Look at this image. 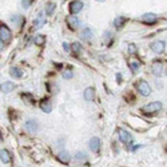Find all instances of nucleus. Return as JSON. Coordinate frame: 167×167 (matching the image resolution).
Returning <instances> with one entry per match:
<instances>
[{
    "label": "nucleus",
    "mask_w": 167,
    "mask_h": 167,
    "mask_svg": "<svg viewBox=\"0 0 167 167\" xmlns=\"http://www.w3.org/2000/svg\"><path fill=\"white\" fill-rule=\"evenodd\" d=\"M118 134H119V135H118V137H119V140L122 142V143L127 144V143H130V142L132 140V138H131V135H130V132H127V131H126V130L120 128Z\"/></svg>",
    "instance_id": "9b49d317"
},
{
    "label": "nucleus",
    "mask_w": 167,
    "mask_h": 167,
    "mask_svg": "<svg viewBox=\"0 0 167 167\" xmlns=\"http://www.w3.org/2000/svg\"><path fill=\"white\" fill-rule=\"evenodd\" d=\"M126 21H127V19H126V17H123V16H118V17H115V20H114V26H115V28L120 30L123 26H124Z\"/></svg>",
    "instance_id": "6ab92c4d"
},
{
    "label": "nucleus",
    "mask_w": 167,
    "mask_h": 167,
    "mask_svg": "<svg viewBox=\"0 0 167 167\" xmlns=\"http://www.w3.org/2000/svg\"><path fill=\"white\" fill-rule=\"evenodd\" d=\"M11 36H12L11 30L8 28L5 24H2V26H0V40H2V43L3 42H4V43L10 42Z\"/></svg>",
    "instance_id": "7ed1b4c3"
},
{
    "label": "nucleus",
    "mask_w": 167,
    "mask_h": 167,
    "mask_svg": "<svg viewBox=\"0 0 167 167\" xmlns=\"http://www.w3.org/2000/svg\"><path fill=\"white\" fill-rule=\"evenodd\" d=\"M130 68H131L132 72H137L138 68H139V63H138V61H135V60H131V61H130Z\"/></svg>",
    "instance_id": "a878e982"
},
{
    "label": "nucleus",
    "mask_w": 167,
    "mask_h": 167,
    "mask_svg": "<svg viewBox=\"0 0 167 167\" xmlns=\"http://www.w3.org/2000/svg\"><path fill=\"white\" fill-rule=\"evenodd\" d=\"M24 127H26V130L30 134H35V132L39 131V124L35 119H28L26 122V124H24Z\"/></svg>",
    "instance_id": "423d86ee"
},
{
    "label": "nucleus",
    "mask_w": 167,
    "mask_h": 167,
    "mask_svg": "<svg viewBox=\"0 0 167 167\" xmlns=\"http://www.w3.org/2000/svg\"><path fill=\"white\" fill-rule=\"evenodd\" d=\"M11 21H12V23L15 24V26L20 27L21 24H23V23H24V21H26V20H24V19H23V17H21V16H17V15H16V16H12Z\"/></svg>",
    "instance_id": "b1692460"
},
{
    "label": "nucleus",
    "mask_w": 167,
    "mask_h": 167,
    "mask_svg": "<svg viewBox=\"0 0 167 167\" xmlns=\"http://www.w3.org/2000/svg\"><path fill=\"white\" fill-rule=\"evenodd\" d=\"M83 10V3L80 2V0H74V2H71L70 4V12L72 15H76L79 14L80 11Z\"/></svg>",
    "instance_id": "6e6552de"
},
{
    "label": "nucleus",
    "mask_w": 167,
    "mask_h": 167,
    "mask_svg": "<svg viewBox=\"0 0 167 167\" xmlns=\"http://www.w3.org/2000/svg\"><path fill=\"white\" fill-rule=\"evenodd\" d=\"M162 108H163L162 102L155 100V102H150V103H147L146 106L142 107V108H140V112H143L144 115H151V114L159 112Z\"/></svg>",
    "instance_id": "f257e3e1"
},
{
    "label": "nucleus",
    "mask_w": 167,
    "mask_h": 167,
    "mask_svg": "<svg viewBox=\"0 0 167 167\" xmlns=\"http://www.w3.org/2000/svg\"><path fill=\"white\" fill-rule=\"evenodd\" d=\"M87 159H88L87 154H86V153H83V151H79V153H76V154H75V160H76L78 163L86 162Z\"/></svg>",
    "instance_id": "412c9836"
},
{
    "label": "nucleus",
    "mask_w": 167,
    "mask_h": 167,
    "mask_svg": "<svg viewBox=\"0 0 167 167\" xmlns=\"http://www.w3.org/2000/svg\"><path fill=\"white\" fill-rule=\"evenodd\" d=\"M92 38V30L88 28V27H84L82 31H80V39L83 40H90Z\"/></svg>",
    "instance_id": "4468645a"
},
{
    "label": "nucleus",
    "mask_w": 167,
    "mask_h": 167,
    "mask_svg": "<svg viewBox=\"0 0 167 167\" xmlns=\"http://www.w3.org/2000/svg\"><path fill=\"white\" fill-rule=\"evenodd\" d=\"M135 88H137V91L142 95V96H148V95L151 94L150 84H148L146 80H143V79H139L138 82L135 83Z\"/></svg>",
    "instance_id": "f03ea898"
},
{
    "label": "nucleus",
    "mask_w": 167,
    "mask_h": 167,
    "mask_svg": "<svg viewBox=\"0 0 167 167\" xmlns=\"http://www.w3.org/2000/svg\"><path fill=\"white\" fill-rule=\"evenodd\" d=\"M151 74H153L154 76H156V78L162 76L163 75V64L160 63V61H154V63L151 64Z\"/></svg>",
    "instance_id": "0eeeda50"
},
{
    "label": "nucleus",
    "mask_w": 167,
    "mask_h": 167,
    "mask_svg": "<svg viewBox=\"0 0 167 167\" xmlns=\"http://www.w3.org/2000/svg\"><path fill=\"white\" fill-rule=\"evenodd\" d=\"M66 23H67V26H68V28L71 31H76L80 26V19L76 17V16H67Z\"/></svg>",
    "instance_id": "20e7f679"
},
{
    "label": "nucleus",
    "mask_w": 167,
    "mask_h": 167,
    "mask_svg": "<svg viewBox=\"0 0 167 167\" xmlns=\"http://www.w3.org/2000/svg\"><path fill=\"white\" fill-rule=\"evenodd\" d=\"M44 23H46V17L43 16V14H39L38 17H36L35 21H33V28H35V30L42 28V27L44 26Z\"/></svg>",
    "instance_id": "f8f14e48"
},
{
    "label": "nucleus",
    "mask_w": 167,
    "mask_h": 167,
    "mask_svg": "<svg viewBox=\"0 0 167 167\" xmlns=\"http://www.w3.org/2000/svg\"><path fill=\"white\" fill-rule=\"evenodd\" d=\"M58 159H59L61 163H68L71 160V155L67 151H60V153L58 154Z\"/></svg>",
    "instance_id": "dca6fc26"
},
{
    "label": "nucleus",
    "mask_w": 167,
    "mask_h": 167,
    "mask_svg": "<svg viewBox=\"0 0 167 167\" xmlns=\"http://www.w3.org/2000/svg\"><path fill=\"white\" fill-rule=\"evenodd\" d=\"M10 75L14 79H20L21 76H23V71H21L20 68H17V67H12V68L10 70Z\"/></svg>",
    "instance_id": "f3484780"
},
{
    "label": "nucleus",
    "mask_w": 167,
    "mask_h": 167,
    "mask_svg": "<svg viewBox=\"0 0 167 167\" xmlns=\"http://www.w3.org/2000/svg\"><path fill=\"white\" fill-rule=\"evenodd\" d=\"M166 48V43L162 42V40H156V42H154L153 44H151V49H153V52H155V54H162L163 51H165Z\"/></svg>",
    "instance_id": "9d476101"
},
{
    "label": "nucleus",
    "mask_w": 167,
    "mask_h": 167,
    "mask_svg": "<svg viewBox=\"0 0 167 167\" xmlns=\"http://www.w3.org/2000/svg\"><path fill=\"white\" fill-rule=\"evenodd\" d=\"M72 76H74V74H72V71H71V70L63 71V78H64V79H71Z\"/></svg>",
    "instance_id": "bb28decb"
},
{
    "label": "nucleus",
    "mask_w": 167,
    "mask_h": 167,
    "mask_svg": "<svg viewBox=\"0 0 167 167\" xmlns=\"http://www.w3.org/2000/svg\"><path fill=\"white\" fill-rule=\"evenodd\" d=\"M140 20L146 24H155L158 21V15L153 14V12H147V14H143L140 16Z\"/></svg>",
    "instance_id": "39448f33"
},
{
    "label": "nucleus",
    "mask_w": 167,
    "mask_h": 167,
    "mask_svg": "<svg viewBox=\"0 0 167 167\" xmlns=\"http://www.w3.org/2000/svg\"><path fill=\"white\" fill-rule=\"evenodd\" d=\"M14 88H15V83L14 82H8V80H7V82H4L2 84V92H3V94H8V92H11Z\"/></svg>",
    "instance_id": "2eb2a0df"
},
{
    "label": "nucleus",
    "mask_w": 167,
    "mask_h": 167,
    "mask_svg": "<svg viewBox=\"0 0 167 167\" xmlns=\"http://www.w3.org/2000/svg\"><path fill=\"white\" fill-rule=\"evenodd\" d=\"M55 8H56V4H55V3H52V2L47 3V4H46V15H47V16H51V15L54 14Z\"/></svg>",
    "instance_id": "4be33fe9"
},
{
    "label": "nucleus",
    "mask_w": 167,
    "mask_h": 167,
    "mask_svg": "<svg viewBox=\"0 0 167 167\" xmlns=\"http://www.w3.org/2000/svg\"><path fill=\"white\" fill-rule=\"evenodd\" d=\"M63 48L66 52H70L71 51V44H68V43H63Z\"/></svg>",
    "instance_id": "c756f323"
},
{
    "label": "nucleus",
    "mask_w": 167,
    "mask_h": 167,
    "mask_svg": "<svg viewBox=\"0 0 167 167\" xmlns=\"http://www.w3.org/2000/svg\"><path fill=\"white\" fill-rule=\"evenodd\" d=\"M0 158H2V163H4V165L10 163V160H11L10 153H8V151L5 150V148H3V150L0 151Z\"/></svg>",
    "instance_id": "a211bd4d"
},
{
    "label": "nucleus",
    "mask_w": 167,
    "mask_h": 167,
    "mask_svg": "<svg viewBox=\"0 0 167 167\" xmlns=\"http://www.w3.org/2000/svg\"><path fill=\"white\" fill-rule=\"evenodd\" d=\"M88 147L92 153H98L99 148H100V139H99L98 137H92L88 140Z\"/></svg>",
    "instance_id": "1a4fd4ad"
},
{
    "label": "nucleus",
    "mask_w": 167,
    "mask_h": 167,
    "mask_svg": "<svg viewBox=\"0 0 167 167\" xmlns=\"http://www.w3.org/2000/svg\"><path fill=\"white\" fill-rule=\"evenodd\" d=\"M99 2H103V0H99Z\"/></svg>",
    "instance_id": "473e14b6"
},
{
    "label": "nucleus",
    "mask_w": 167,
    "mask_h": 167,
    "mask_svg": "<svg viewBox=\"0 0 167 167\" xmlns=\"http://www.w3.org/2000/svg\"><path fill=\"white\" fill-rule=\"evenodd\" d=\"M116 80H118V83L122 82V75L120 74H116Z\"/></svg>",
    "instance_id": "7c9ffc66"
},
{
    "label": "nucleus",
    "mask_w": 167,
    "mask_h": 167,
    "mask_svg": "<svg viewBox=\"0 0 167 167\" xmlns=\"http://www.w3.org/2000/svg\"><path fill=\"white\" fill-rule=\"evenodd\" d=\"M83 96L87 102H92L95 99V90L92 87H88L84 90V94H83Z\"/></svg>",
    "instance_id": "ddd939ff"
},
{
    "label": "nucleus",
    "mask_w": 167,
    "mask_h": 167,
    "mask_svg": "<svg viewBox=\"0 0 167 167\" xmlns=\"http://www.w3.org/2000/svg\"><path fill=\"white\" fill-rule=\"evenodd\" d=\"M33 43H35L36 46H43L46 43V38L43 35H38L33 38Z\"/></svg>",
    "instance_id": "393cba45"
},
{
    "label": "nucleus",
    "mask_w": 167,
    "mask_h": 167,
    "mask_svg": "<svg viewBox=\"0 0 167 167\" xmlns=\"http://www.w3.org/2000/svg\"><path fill=\"white\" fill-rule=\"evenodd\" d=\"M71 51L74 52V54H76V55H79L80 52H82V44L78 42H74L72 44H71Z\"/></svg>",
    "instance_id": "5701e85b"
},
{
    "label": "nucleus",
    "mask_w": 167,
    "mask_h": 167,
    "mask_svg": "<svg viewBox=\"0 0 167 167\" xmlns=\"http://www.w3.org/2000/svg\"><path fill=\"white\" fill-rule=\"evenodd\" d=\"M40 108H42V111H44L46 114H49L52 111V104L49 103L48 100H43L42 103H40Z\"/></svg>",
    "instance_id": "aec40b11"
},
{
    "label": "nucleus",
    "mask_w": 167,
    "mask_h": 167,
    "mask_svg": "<svg viewBox=\"0 0 167 167\" xmlns=\"http://www.w3.org/2000/svg\"><path fill=\"white\" fill-rule=\"evenodd\" d=\"M32 3H33V0H21V5H23V8H28Z\"/></svg>",
    "instance_id": "cd10ccee"
},
{
    "label": "nucleus",
    "mask_w": 167,
    "mask_h": 167,
    "mask_svg": "<svg viewBox=\"0 0 167 167\" xmlns=\"http://www.w3.org/2000/svg\"><path fill=\"white\" fill-rule=\"evenodd\" d=\"M128 52H130V54H137V47H135V44H130L128 46Z\"/></svg>",
    "instance_id": "c85d7f7f"
},
{
    "label": "nucleus",
    "mask_w": 167,
    "mask_h": 167,
    "mask_svg": "<svg viewBox=\"0 0 167 167\" xmlns=\"http://www.w3.org/2000/svg\"><path fill=\"white\" fill-rule=\"evenodd\" d=\"M142 147V144H137V146H135L134 148H132V151H135V150H138V148H140Z\"/></svg>",
    "instance_id": "2f4dec72"
}]
</instances>
